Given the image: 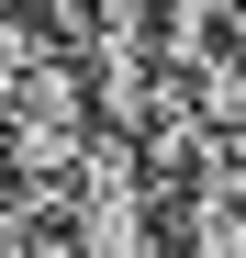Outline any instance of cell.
Segmentation results:
<instances>
[{"instance_id":"6da1fadb","label":"cell","mask_w":246,"mask_h":258,"mask_svg":"<svg viewBox=\"0 0 246 258\" xmlns=\"http://www.w3.org/2000/svg\"><path fill=\"white\" fill-rule=\"evenodd\" d=\"M90 123H101L90 112V79H78V56H56V45L0 90V157H12V180L45 213H56V180L78 168V146H90Z\"/></svg>"},{"instance_id":"7a4b0ae2","label":"cell","mask_w":246,"mask_h":258,"mask_svg":"<svg viewBox=\"0 0 246 258\" xmlns=\"http://www.w3.org/2000/svg\"><path fill=\"white\" fill-rule=\"evenodd\" d=\"M78 79H90V112L146 135L157 123V0H90L78 12Z\"/></svg>"},{"instance_id":"3957f363","label":"cell","mask_w":246,"mask_h":258,"mask_svg":"<svg viewBox=\"0 0 246 258\" xmlns=\"http://www.w3.org/2000/svg\"><path fill=\"white\" fill-rule=\"evenodd\" d=\"M168 247L179 258H246V157H201V180L168 191Z\"/></svg>"},{"instance_id":"277c9868","label":"cell","mask_w":246,"mask_h":258,"mask_svg":"<svg viewBox=\"0 0 246 258\" xmlns=\"http://www.w3.org/2000/svg\"><path fill=\"white\" fill-rule=\"evenodd\" d=\"M34 56H45V23H34L23 0H0V90H12V79H23Z\"/></svg>"},{"instance_id":"5b68a950","label":"cell","mask_w":246,"mask_h":258,"mask_svg":"<svg viewBox=\"0 0 246 258\" xmlns=\"http://www.w3.org/2000/svg\"><path fill=\"white\" fill-rule=\"evenodd\" d=\"M0 258H67L56 213H12V225H0Z\"/></svg>"},{"instance_id":"8992f818","label":"cell","mask_w":246,"mask_h":258,"mask_svg":"<svg viewBox=\"0 0 246 258\" xmlns=\"http://www.w3.org/2000/svg\"><path fill=\"white\" fill-rule=\"evenodd\" d=\"M23 12H45V23H78V12H90V0H23Z\"/></svg>"}]
</instances>
